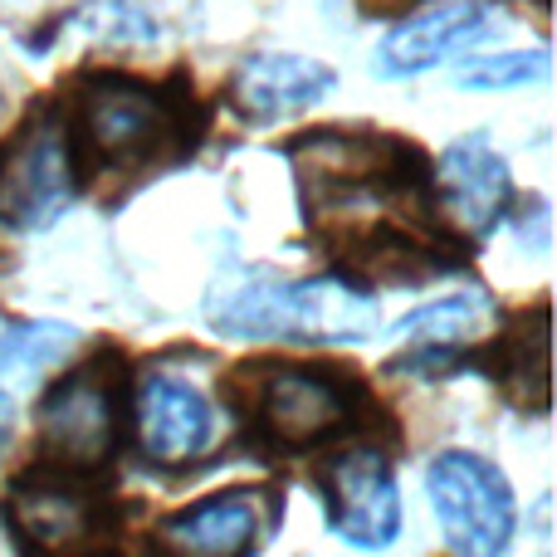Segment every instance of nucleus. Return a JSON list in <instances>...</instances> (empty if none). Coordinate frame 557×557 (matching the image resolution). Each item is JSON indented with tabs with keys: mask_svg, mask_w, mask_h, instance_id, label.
Returning <instances> with one entry per match:
<instances>
[{
	"mask_svg": "<svg viewBox=\"0 0 557 557\" xmlns=\"http://www.w3.org/2000/svg\"><path fill=\"white\" fill-rule=\"evenodd\" d=\"M211 323L250 343H362L376 333V304L357 284L337 274L318 278H274L250 274L211 294Z\"/></svg>",
	"mask_w": 557,
	"mask_h": 557,
	"instance_id": "nucleus-1",
	"label": "nucleus"
},
{
	"mask_svg": "<svg viewBox=\"0 0 557 557\" xmlns=\"http://www.w3.org/2000/svg\"><path fill=\"white\" fill-rule=\"evenodd\" d=\"M425 494H431L435 523L455 557H504L513 543L519 504L513 490L484 455L445 450L425 470Z\"/></svg>",
	"mask_w": 557,
	"mask_h": 557,
	"instance_id": "nucleus-2",
	"label": "nucleus"
},
{
	"mask_svg": "<svg viewBox=\"0 0 557 557\" xmlns=\"http://www.w3.org/2000/svg\"><path fill=\"white\" fill-rule=\"evenodd\" d=\"M133 435H137V450L152 465L186 470L201 455H211L221 425H215V406L191 382L152 372L143 376V386L133 396Z\"/></svg>",
	"mask_w": 557,
	"mask_h": 557,
	"instance_id": "nucleus-9",
	"label": "nucleus"
},
{
	"mask_svg": "<svg viewBox=\"0 0 557 557\" xmlns=\"http://www.w3.org/2000/svg\"><path fill=\"white\" fill-rule=\"evenodd\" d=\"M504 382H509L513 401L533 406V411H543V406H548V313H543V308L529 318V327L513 337Z\"/></svg>",
	"mask_w": 557,
	"mask_h": 557,
	"instance_id": "nucleus-18",
	"label": "nucleus"
},
{
	"mask_svg": "<svg viewBox=\"0 0 557 557\" xmlns=\"http://www.w3.org/2000/svg\"><path fill=\"white\" fill-rule=\"evenodd\" d=\"M69 29H84L88 45H152L157 20L143 0H88L69 15Z\"/></svg>",
	"mask_w": 557,
	"mask_h": 557,
	"instance_id": "nucleus-17",
	"label": "nucleus"
},
{
	"mask_svg": "<svg viewBox=\"0 0 557 557\" xmlns=\"http://www.w3.org/2000/svg\"><path fill=\"white\" fill-rule=\"evenodd\" d=\"M78 196V166L69 127L39 113L0 152V225L20 235L49 231Z\"/></svg>",
	"mask_w": 557,
	"mask_h": 557,
	"instance_id": "nucleus-3",
	"label": "nucleus"
},
{
	"mask_svg": "<svg viewBox=\"0 0 557 557\" xmlns=\"http://www.w3.org/2000/svg\"><path fill=\"white\" fill-rule=\"evenodd\" d=\"M435 196H441V215L460 235H484L499 225V215L513 201V176L504 166V157L494 152L484 137H460L441 152L435 166Z\"/></svg>",
	"mask_w": 557,
	"mask_h": 557,
	"instance_id": "nucleus-11",
	"label": "nucleus"
},
{
	"mask_svg": "<svg viewBox=\"0 0 557 557\" xmlns=\"http://www.w3.org/2000/svg\"><path fill=\"white\" fill-rule=\"evenodd\" d=\"M5 519L39 557H84L103 539V504L69 480V470L15 480L5 494Z\"/></svg>",
	"mask_w": 557,
	"mask_h": 557,
	"instance_id": "nucleus-6",
	"label": "nucleus"
},
{
	"mask_svg": "<svg viewBox=\"0 0 557 557\" xmlns=\"http://www.w3.org/2000/svg\"><path fill=\"white\" fill-rule=\"evenodd\" d=\"M74 347H78V333L69 323H15L0 333V376H10V382H39Z\"/></svg>",
	"mask_w": 557,
	"mask_h": 557,
	"instance_id": "nucleus-16",
	"label": "nucleus"
},
{
	"mask_svg": "<svg viewBox=\"0 0 557 557\" xmlns=\"http://www.w3.org/2000/svg\"><path fill=\"white\" fill-rule=\"evenodd\" d=\"M494 304L484 294H450V298H435V304L416 308L396 323V337H421L431 352H455L465 343H480L490 337L494 327Z\"/></svg>",
	"mask_w": 557,
	"mask_h": 557,
	"instance_id": "nucleus-15",
	"label": "nucleus"
},
{
	"mask_svg": "<svg viewBox=\"0 0 557 557\" xmlns=\"http://www.w3.org/2000/svg\"><path fill=\"white\" fill-rule=\"evenodd\" d=\"M548 49H509V54H484L474 64H465L455 74L460 88H484V94H499V88H533L548 84Z\"/></svg>",
	"mask_w": 557,
	"mask_h": 557,
	"instance_id": "nucleus-19",
	"label": "nucleus"
},
{
	"mask_svg": "<svg viewBox=\"0 0 557 557\" xmlns=\"http://www.w3.org/2000/svg\"><path fill=\"white\" fill-rule=\"evenodd\" d=\"M327 523L347 548L382 553L401 539V484L376 450H347L323 470Z\"/></svg>",
	"mask_w": 557,
	"mask_h": 557,
	"instance_id": "nucleus-7",
	"label": "nucleus"
},
{
	"mask_svg": "<svg viewBox=\"0 0 557 557\" xmlns=\"http://www.w3.org/2000/svg\"><path fill=\"white\" fill-rule=\"evenodd\" d=\"M166 98L133 78H94L78 94V137L98 162H143L166 143Z\"/></svg>",
	"mask_w": 557,
	"mask_h": 557,
	"instance_id": "nucleus-8",
	"label": "nucleus"
},
{
	"mask_svg": "<svg viewBox=\"0 0 557 557\" xmlns=\"http://www.w3.org/2000/svg\"><path fill=\"white\" fill-rule=\"evenodd\" d=\"M337 88V74L308 54H250L235 69V108L255 123H274L288 113H308Z\"/></svg>",
	"mask_w": 557,
	"mask_h": 557,
	"instance_id": "nucleus-14",
	"label": "nucleus"
},
{
	"mask_svg": "<svg viewBox=\"0 0 557 557\" xmlns=\"http://www.w3.org/2000/svg\"><path fill=\"white\" fill-rule=\"evenodd\" d=\"M352 411L357 401L347 396V386L318 367H264L250 392L255 425L284 450H308L337 435L352 421Z\"/></svg>",
	"mask_w": 557,
	"mask_h": 557,
	"instance_id": "nucleus-4",
	"label": "nucleus"
},
{
	"mask_svg": "<svg viewBox=\"0 0 557 557\" xmlns=\"http://www.w3.org/2000/svg\"><path fill=\"white\" fill-rule=\"evenodd\" d=\"M406 162V147L392 143H372V137H304L294 147V166L298 182L308 186V196H323V201H337V196H376L396 182Z\"/></svg>",
	"mask_w": 557,
	"mask_h": 557,
	"instance_id": "nucleus-12",
	"label": "nucleus"
},
{
	"mask_svg": "<svg viewBox=\"0 0 557 557\" xmlns=\"http://www.w3.org/2000/svg\"><path fill=\"white\" fill-rule=\"evenodd\" d=\"M260 533V499L250 490H221L157 529V557H250Z\"/></svg>",
	"mask_w": 557,
	"mask_h": 557,
	"instance_id": "nucleus-13",
	"label": "nucleus"
},
{
	"mask_svg": "<svg viewBox=\"0 0 557 557\" xmlns=\"http://www.w3.org/2000/svg\"><path fill=\"white\" fill-rule=\"evenodd\" d=\"M10 435H15V401H10V392L0 386V450L10 445Z\"/></svg>",
	"mask_w": 557,
	"mask_h": 557,
	"instance_id": "nucleus-20",
	"label": "nucleus"
},
{
	"mask_svg": "<svg viewBox=\"0 0 557 557\" xmlns=\"http://www.w3.org/2000/svg\"><path fill=\"white\" fill-rule=\"evenodd\" d=\"M494 25V0H425L401 15L376 45V64L386 78H416L450 64L470 45H480Z\"/></svg>",
	"mask_w": 557,
	"mask_h": 557,
	"instance_id": "nucleus-10",
	"label": "nucleus"
},
{
	"mask_svg": "<svg viewBox=\"0 0 557 557\" xmlns=\"http://www.w3.org/2000/svg\"><path fill=\"white\" fill-rule=\"evenodd\" d=\"M39 445L59 470H98L117 445V386L103 367L64 376L39 401Z\"/></svg>",
	"mask_w": 557,
	"mask_h": 557,
	"instance_id": "nucleus-5",
	"label": "nucleus"
}]
</instances>
